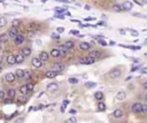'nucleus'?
I'll return each mask as SVG.
<instances>
[{"label":"nucleus","mask_w":147,"mask_h":123,"mask_svg":"<svg viewBox=\"0 0 147 123\" xmlns=\"http://www.w3.org/2000/svg\"><path fill=\"white\" fill-rule=\"evenodd\" d=\"M78 63H80V64H92V63H94V59L88 58V56H82V58L78 59Z\"/></svg>","instance_id":"1"},{"label":"nucleus","mask_w":147,"mask_h":123,"mask_svg":"<svg viewBox=\"0 0 147 123\" xmlns=\"http://www.w3.org/2000/svg\"><path fill=\"white\" fill-rule=\"evenodd\" d=\"M112 78H118L120 76L122 75V71L120 68H113L112 70L109 71V74H108Z\"/></svg>","instance_id":"2"},{"label":"nucleus","mask_w":147,"mask_h":123,"mask_svg":"<svg viewBox=\"0 0 147 123\" xmlns=\"http://www.w3.org/2000/svg\"><path fill=\"white\" fill-rule=\"evenodd\" d=\"M8 37L10 38V39H14L16 36L18 35V30H17V28H15V26H12L10 29H9V31H8Z\"/></svg>","instance_id":"3"},{"label":"nucleus","mask_w":147,"mask_h":123,"mask_svg":"<svg viewBox=\"0 0 147 123\" xmlns=\"http://www.w3.org/2000/svg\"><path fill=\"white\" fill-rule=\"evenodd\" d=\"M14 44L17 45V46H20V45H22L23 43H24V40H25V38H24V36L23 35H17L14 39Z\"/></svg>","instance_id":"4"},{"label":"nucleus","mask_w":147,"mask_h":123,"mask_svg":"<svg viewBox=\"0 0 147 123\" xmlns=\"http://www.w3.org/2000/svg\"><path fill=\"white\" fill-rule=\"evenodd\" d=\"M101 55H102V53L100 52V51H97V50H94V51H91V52L88 53V58H92V59H99V58H101Z\"/></svg>","instance_id":"5"},{"label":"nucleus","mask_w":147,"mask_h":123,"mask_svg":"<svg viewBox=\"0 0 147 123\" xmlns=\"http://www.w3.org/2000/svg\"><path fill=\"white\" fill-rule=\"evenodd\" d=\"M31 63H32V66H34L35 68H37V69H39V68L43 67V61H42L39 58H34Z\"/></svg>","instance_id":"6"},{"label":"nucleus","mask_w":147,"mask_h":123,"mask_svg":"<svg viewBox=\"0 0 147 123\" xmlns=\"http://www.w3.org/2000/svg\"><path fill=\"white\" fill-rule=\"evenodd\" d=\"M5 79H6V82H8V83H13V82H15L16 76H15V74H13V72H8V74L5 75Z\"/></svg>","instance_id":"7"},{"label":"nucleus","mask_w":147,"mask_h":123,"mask_svg":"<svg viewBox=\"0 0 147 123\" xmlns=\"http://www.w3.org/2000/svg\"><path fill=\"white\" fill-rule=\"evenodd\" d=\"M123 115H124V112L122 109H120V108H117V109H115L113 112V116L115 119H121V117H123Z\"/></svg>","instance_id":"8"},{"label":"nucleus","mask_w":147,"mask_h":123,"mask_svg":"<svg viewBox=\"0 0 147 123\" xmlns=\"http://www.w3.org/2000/svg\"><path fill=\"white\" fill-rule=\"evenodd\" d=\"M21 54L26 58V56H30L31 55V47H29V46H26V47H23L22 48V51H21Z\"/></svg>","instance_id":"9"},{"label":"nucleus","mask_w":147,"mask_h":123,"mask_svg":"<svg viewBox=\"0 0 147 123\" xmlns=\"http://www.w3.org/2000/svg\"><path fill=\"white\" fill-rule=\"evenodd\" d=\"M39 59H40L43 62L48 61V59H50V54H48L47 52H45V51H42L40 54H39Z\"/></svg>","instance_id":"10"},{"label":"nucleus","mask_w":147,"mask_h":123,"mask_svg":"<svg viewBox=\"0 0 147 123\" xmlns=\"http://www.w3.org/2000/svg\"><path fill=\"white\" fill-rule=\"evenodd\" d=\"M132 7H133V4L131 1H124L122 5V9H124V10H131Z\"/></svg>","instance_id":"11"},{"label":"nucleus","mask_w":147,"mask_h":123,"mask_svg":"<svg viewBox=\"0 0 147 123\" xmlns=\"http://www.w3.org/2000/svg\"><path fill=\"white\" fill-rule=\"evenodd\" d=\"M90 48H91V44L87 42H83L79 44V50H82V51H88Z\"/></svg>","instance_id":"12"},{"label":"nucleus","mask_w":147,"mask_h":123,"mask_svg":"<svg viewBox=\"0 0 147 123\" xmlns=\"http://www.w3.org/2000/svg\"><path fill=\"white\" fill-rule=\"evenodd\" d=\"M46 89H47V91L52 92V91H56L59 89V85H58V83H50L46 85Z\"/></svg>","instance_id":"13"},{"label":"nucleus","mask_w":147,"mask_h":123,"mask_svg":"<svg viewBox=\"0 0 147 123\" xmlns=\"http://www.w3.org/2000/svg\"><path fill=\"white\" fill-rule=\"evenodd\" d=\"M58 75H59V72L56 70H50L45 74V77H47V78H54V77H56Z\"/></svg>","instance_id":"14"},{"label":"nucleus","mask_w":147,"mask_h":123,"mask_svg":"<svg viewBox=\"0 0 147 123\" xmlns=\"http://www.w3.org/2000/svg\"><path fill=\"white\" fill-rule=\"evenodd\" d=\"M125 98H126V92L125 91L121 90V91L117 92V94H116V99L117 100H124Z\"/></svg>","instance_id":"15"},{"label":"nucleus","mask_w":147,"mask_h":123,"mask_svg":"<svg viewBox=\"0 0 147 123\" xmlns=\"http://www.w3.org/2000/svg\"><path fill=\"white\" fill-rule=\"evenodd\" d=\"M59 50H60V58H66V56L68 55V53H69V50H67V48L63 47V46H61Z\"/></svg>","instance_id":"16"},{"label":"nucleus","mask_w":147,"mask_h":123,"mask_svg":"<svg viewBox=\"0 0 147 123\" xmlns=\"http://www.w3.org/2000/svg\"><path fill=\"white\" fill-rule=\"evenodd\" d=\"M140 109H141V104L140 102H136L132 105V112L133 113H140Z\"/></svg>","instance_id":"17"},{"label":"nucleus","mask_w":147,"mask_h":123,"mask_svg":"<svg viewBox=\"0 0 147 123\" xmlns=\"http://www.w3.org/2000/svg\"><path fill=\"white\" fill-rule=\"evenodd\" d=\"M74 46H75V43L72 42V40H67L64 44H63V47H66L67 50H71V48H74Z\"/></svg>","instance_id":"18"},{"label":"nucleus","mask_w":147,"mask_h":123,"mask_svg":"<svg viewBox=\"0 0 147 123\" xmlns=\"http://www.w3.org/2000/svg\"><path fill=\"white\" fill-rule=\"evenodd\" d=\"M6 60H7V63H8V64H15V63H16V61H15V55H13V54H9Z\"/></svg>","instance_id":"19"},{"label":"nucleus","mask_w":147,"mask_h":123,"mask_svg":"<svg viewBox=\"0 0 147 123\" xmlns=\"http://www.w3.org/2000/svg\"><path fill=\"white\" fill-rule=\"evenodd\" d=\"M54 70H56L58 72L59 71H63L64 70V64H62V63H55L54 64Z\"/></svg>","instance_id":"20"},{"label":"nucleus","mask_w":147,"mask_h":123,"mask_svg":"<svg viewBox=\"0 0 147 123\" xmlns=\"http://www.w3.org/2000/svg\"><path fill=\"white\" fill-rule=\"evenodd\" d=\"M97 108H98L99 112H104V110H106V104L102 101H99L98 105H97Z\"/></svg>","instance_id":"21"},{"label":"nucleus","mask_w":147,"mask_h":123,"mask_svg":"<svg viewBox=\"0 0 147 123\" xmlns=\"http://www.w3.org/2000/svg\"><path fill=\"white\" fill-rule=\"evenodd\" d=\"M51 55L53 58H60V50L59 48H53L51 51Z\"/></svg>","instance_id":"22"},{"label":"nucleus","mask_w":147,"mask_h":123,"mask_svg":"<svg viewBox=\"0 0 147 123\" xmlns=\"http://www.w3.org/2000/svg\"><path fill=\"white\" fill-rule=\"evenodd\" d=\"M6 94H7V97L8 98H12V99H13V98L15 97V94H16V91H15L14 89H9Z\"/></svg>","instance_id":"23"},{"label":"nucleus","mask_w":147,"mask_h":123,"mask_svg":"<svg viewBox=\"0 0 147 123\" xmlns=\"http://www.w3.org/2000/svg\"><path fill=\"white\" fill-rule=\"evenodd\" d=\"M94 98L97 99V100L101 101V100L104 99V93H102L101 91H98V92H95V93H94Z\"/></svg>","instance_id":"24"},{"label":"nucleus","mask_w":147,"mask_h":123,"mask_svg":"<svg viewBox=\"0 0 147 123\" xmlns=\"http://www.w3.org/2000/svg\"><path fill=\"white\" fill-rule=\"evenodd\" d=\"M15 61H16V63H22V62L24 61V56L20 53L17 55H15Z\"/></svg>","instance_id":"25"},{"label":"nucleus","mask_w":147,"mask_h":123,"mask_svg":"<svg viewBox=\"0 0 147 123\" xmlns=\"http://www.w3.org/2000/svg\"><path fill=\"white\" fill-rule=\"evenodd\" d=\"M30 77H31V71L29 70V69H25V70H23V78L30 79Z\"/></svg>","instance_id":"26"},{"label":"nucleus","mask_w":147,"mask_h":123,"mask_svg":"<svg viewBox=\"0 0 147 123\" xmlns=\"http://www.w3.org/2000/svg\"><path fill=\"white\" fill-rule=\"evenodd\" d=\"M7 42H8V35L6 34L0 35V43H7Z\"/></svg>","instance_id":"27"},{"label":"nucleus","mask_w":147,"mask_h":123,"mask_svg":"<svg viewBox=\"0 0 147 123\" xmlns=\"http://www.w3.org/2000/svg\"><path fill=\"white\" fill-rule=\"evenodd\" d=\"M97 86V83H94V82H86L85 83V88L86 89H93Z\"/></svg>","instance_id":"28"},{"label":"nucleus","mask_w":147,"mask_h":123,"mask_svg":"<svg viewBox=\"0 0 147 123\" xmlns=\"http://www.w3.org/2000/svg\"><path fill=\"white\" fill-rule=\"evenodd\" d=\"M15 76H16V78H23V70L22 69H17L16 72H15Z\"/></svg>","instance_id":"29"},{"label":"nucleus","mask_w":147,"mask_h":123,"mask_svg":"<svg viewBox=\"0 0 147 123\" xmlns=\"http://www.w3.org/2000/svg\"><path fill=\"white\" fill-rule=\"evenodd\" d=\"M20 92H21V94H23V96L28 93V90H26L25 85H22V86H20Z\"/></svg>","instance_id":"30"},{"label":"nucleus","mask_w":147,"mask_h":123,"mask_svg":"<svg viewBox=\"0 0 147 123\" xmlns=\"http://www.w3.org/2000/svg\"><path fill=\"white\" fill-rule=\"evenodd\" d=\"M69 104V101L68 100H63V102H62V106H61V112L62 113H64V110H66V106Z\"/></svg>","instance_id":"31"},{"label":"nucleus","mask_w":147,"mask_h":123,"mask_svg":"<svg viewBox=\"0 0 147 123\" xmlns=\"http://www.w3.org/2000/svg\"><path fill=\"white\" fill-rule=\"evenodd\" d=\"M25 101H26V99L23 97V94H22V96H21V97L17 99V104H18V105H23Z\"/></svg>","instance_id":"32"},{"label":"nucleus","mask_w":147,"mask_h":123,"mask_svg":"<svg viewBox=\"0 0 147 123\" xmlns=\"http://www.w3.org/2000/svg\"><path fill=\"white\" fill-rule=\"evenodd\" d=\"M6 24H7V20L5 17H0V28H4Z\"/></svg>","instance_id":"33"},{"label":"nucleus","mask_w":147,"mask_h":123,"mask_svg":"<svg viewBox=\"0 0 147 123\" xmlns=\"http://www.w3.org/2000/svg\"><path fill=\"white\" fill-rule=\"evenodd\" d=\"M66 123H77V119H76L75 116H72V117L68 119V120L66 121Z\"/></svg>","instance_id":"34"},{"label":"nucleus","mask_w":147,"mask_h":123,"mask_svg":"<svg viewBox=\"0 0 147 123\" xmlns=\"http://www.w3.org/2000/svg\"><path fill=\"white\" fill-rule=\"evenodd\" d=\"M26 90H28V92H31V91H34V84L32 83H29V84H26Z\"/></svg>","instance_id":"35"},{"label":"nucleus","mask_w":147,"mask_h":123,"mask_svg":"<svg viewBox=\"0 0 147 123\" xmlns=\"http://www.w3.org/2000/svg\"><path fill=\"white\" fill-rule=\"evenodd\" d=\"M113 9H114L115 12H117V13H120V12L123 10V9H122V6H120V5H115V6L113 7Z\"/></svg>","instance_id":"36"},{"label":"nucleus","mask_w":147,"mask_h":123,"mask_svg":"<svg viewBox=\"0 0 147 123\" xmlns=\"http://www.w3.org/2000/svg\"><path fill=\"white\" fill-rule=\"evenodd\" d=\"M140 113H143V114H146L147 113V105H141V109H140Z\"/></svg>","instance_id":"37"},{"label":"nucleus","mask_w":147,"mask_h":123,"mask_svg":"<svg viewBox=\"0 0 147 123\" xmlns=\"http://www.w3.org/2000/svg\"><path fill=\"white\" fill-rule=\"evenodd\" d=\"M128 48H130V50H133V51H138V50H140L141 47L140 46H126Z\"/></svg>","instance_id":"38"},{"label":"nucleus","mask_w":147,"mask_h":123,"mask_svg":"<svg viewBox=\"0 0 147 123\" xmlns=\"http://www.w3.org/2000/svg\"><path fill=\"white\" fill-rule=\"evenodd\" d=\"M18 25H20V20H14V21H13V26L17 28Z\"/></svg>","instance_id":"39"},{"label":"nucleus","mask_w":147,"mask_h":123,"mask_svg":"<svg viewBox=\"0 0 147 123\" xmlns=\"http://www.w3.org/2000/svg\"><path fill=\"white\" fill-rule=\"evenodd\" d=\"M69 83H71V84H77L78 79L77 78H69Z\"/></svg>","instance_id":"40"},{"label":"nucleus","mask_w":147,"mask_h":123,"mask_svg":"<svg viewBox=\"0 0 147 123\" xmlns=\"http://www.w3.org/2000/svg\"><path fill=\"white\" fill-rule=\"evenodd\" d=\"M56 31H58L59 34H62V32L64 31V28H63V26H59V28L56 29Z\"/></svg>","instance_id":"41"},{"label":"nucleus","mask_w":147,"mask_h":123,"mask_svg":"<svg viewBox=\"0 0 147 123\" xmlns=\"http://www.w3.org/2000/svg\"><path fill=\"white\" fill-rule=\"evenodd\" d=\"M5 99V92L0 90V100H4Z\"/></svg>","instance_id":"42"},{"label":"nucleus","mask_w":147,"mask_h":123,"mask_svg":"<svg viewBox=\"0 0 147 123\" xmlns=\"http://www.w3.org/2000/svg\"><path fill=\"white\" fill-rule=\"evenodd\" d=\"M23 121H24V119H23V117H18L17 120H15L14 122H15V123H22Z\"/></svg>","instance_id":"43"},{"label":"nucleus","mask_w":147,"mask_h":123,"mask_svg":"<svg viewBox=\"0 0 147 123\" xmlns=\"http://www.w3.org/2000/svg\"><path fill=\"white\" fill-rule=\"evenodd\" d=\"M130 34H131L132 36H134V37H137V36L139 35L138 31H134V30H131V31H130Z\"/></svg>","instance_id":"44"},{"label":"nucleus","mask_w":147,"mask_h":123,"mask_svg":"<svg viewBox=\"0 0 147 123\" xmlns=\"http://www.w3.org/2000/svg\"><path fill=\"white\" fill-rule=\"evenodd\" d=\"M139 67H140V66H133V67L131 68V71H132V72H133V71H137L139 69Z\"/></svg>","instance_id":"45"},{"label":"nucleus","mask_w":147,"mask_h":123,"mask_svg":"<svg viewBox=\"0 0 147 123\" xmlns=\"http://www.w3.org/2000/svg\"><path fill=\"white\" fill-rule=\"evenodd\" d=\"M12 102H13L12 98H8V99H5V104H12Z\"/></svg>","instance_id":"46"},{"label":"nucleus","mask_w":147,"mask_h":123,"mask_svg":"<svg viewBox=\"0 0 147 123\" xmlns=\"http://www.w3.org/2000/svg\"><path fill=\"white\" fill-rule=\"evenodd\" d=\"M99 44L102 45V46H106V45H107V43H106L105 40H101V39H99Z\"/></svg>","instance_id":"47"},{"label":"nucleus","mask_w":147,"mask_h":123,"mask_svg":"<svg viewBox=\"0 0 147 123\" xmlns=\"http://www.w3.org/2000/svg\"><path fill=\"white\" fill-rule=\"evenodd\" d=\"M143 89H144V90H147V81L143 83Z\"/></svg>","instance_id":"48"},{"label":"nucleus","mask_w":147,"mask_h":123,"mask_svg":"<svg viewBox=\"0 0 147 123\" xmlns=\"http://www.w3.org/2000/svg\"><path fill=\"white\" fill-rule=\"evenodd\" d=\"M71 34H72V35H79V31H78V30H72Z\"/></svg>","instance_id":"49"},{"label":"nucleus","mask_w":147,"mask_h":123,"mask_svg":"<svg viewBox=\"0 0 147 123\" xmlns=\"http://www.w3.org/2000/svg\"><path fill=\"white\" fill-rule=\"evenodd\" d=\"M52 37L53 38H55V39H60V36L55 35V34H52Z\"/></svg>","instance_id":"50"},{"label":"nucleus","mask_w":147,"mask_h":123,"mask_svg":"<svg viewBox=\"0 0 147 123\" xmlns=\"http://www.w3.org/2000/svg\"><path fill=\"white\" fill-rule=\"evenodd\" d=\"M120 34H121V35H125L126 32H125V31H124L123 29H120Z\"/></svg>","instance_id":"51"},{"label":"nucleus","mask_w":147,"mask_h":123,"mask_svg":"<svg viewBox=\"0 0 147 123\" xmlns=\"http://www.w3.org/2000/svg\"><path fill=\"white\" fill-rule=\"evenodd\" d=\"M70 114L75 115V114H76V110H75V109H71V110H70Z\"/></svg>","instance_id":"52"},{"label":"nucleus","mask_w":147,"mask_h":123,"mask_svg":"<svg viewBox=\"0 0 147 123\" xmlns=\"http://www.w3.org/2000/svg\"><path fill=\"white\" fill-rule=\"evenodd\" d=\"M71 21H72L74 23H79V21H78V20H71Z\"/></svg>","instance_id":"53"},{"label":"nucleus","mask_w":147,"mask_h":123,"mask_svg":"<svg viewBox=\"0 0 147 123\" xmlns=\"http://www.w3.org/2000/svg\"><path fill=\"white\" fill-rule=\"evenodd\" d=\"M90 20H93V17H87V18H85V21H90Z\"/></svg>","instance_id":"54"},{"label":"nucleus","mask_w":147,"mask_h":123,"mask_svg":"<svg viewBox=\"0 0 147 123\" xmlns=\"http://www.w3.org/2000/svg\"><path fill=\"white\" fill-rule=\"evenodd\" d=\"M4 61V59H2V56H0V64H1V62Z\"/></svg>","instance_id":"55"},{"label":"nucleus","mask_w":147,"mask_h":123,"mask_svg":"<svg viewBox=\"0 0 147 123\" xmlns=\"http://www.w3.org/2000/svg\"><path fill=\"white\" fill-rule=\"evenodd\" d=\"M1 72H2V67L0 66V74H1Z\"/></svg>","instance_id":"56"},{"label":"nucleus","mask_w":147,"mask_h":123,"mask_svg":"<svg viewBox=\"0 0 147 123\" xmlns=\"http://www.w3.org/2000/svg\"><path fill=\"white\" fill-rule=\"evenodd\" d=\"M143 2H145V4H147V0H143Z\"/></svg>","instance_id":"57"},{"label":"nucleus","mask_w":147,"mask_h":123,"mask_svg":"<svg viewBox=\"0 0 147 123\" xmlns=\"http://www.w3.org/2000/svg\"><path fill=\"white\" fill-rule=\"evenodd\" d=\"M0 52H1V45H0Z\"/></svg>","instance_id":"58"}]
</instances>
